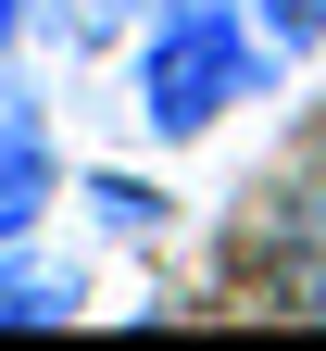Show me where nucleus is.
Wrapping results in <instances>:
<instances>
[{
    "instance_id": "f257e3e1",
    "label": "nucleus",
    "mask_w": 326,
    "mask_h": 351,
    "mask_svg": "<svg viewBox=\"0 0 326 351\" xmlns=\"http://www.w3.org/2000/svg\"><path fill=\"white\" fill-rule=\"evenodd\" d=\"M264 75H276V51L251 38L239 0H163V13L138 25V125H151L163 151L213 138Z\"/></svg>"
},
{
    "instance_id": "f03ea898",
    "label": "nucleus",
    "mask_w": 326,
    "mask_h": 351,
    "mask_svg": "<svg viewBox=\"0 0 326 351\" xmlns=\"http://www.w3.org/2000/svg\"><path fill=\"white\" fill-rule=\"evenodd\" d=\"M264 289H276V314L326 326V163H301L264 213Z\"/></svg>"
},
{
    "instance_id": "7ed1b4c3",
    "label": "nucleus",
    "mask_w": 326,
    "mask_h": 351,
    "mask_svg": "<svg viewBox=\"0 0 326 351\" xmlns=\"http://www.w3.org/2000/svg\"><path fill=\"white\" fill-rule=\"evenodd\" d=\"M63 201V163H51V125H38V101H13L0 88V239H38V213Z\"/></svg>"
},
{
    "instance_id": "20e7f679",
    "label": "nucleus",
    "mask_w": 326,
    "mask_h": 351,
    "mask_svg": "<svg viewBox=\"0 0 326 351\" xmlns=\"http://www.w3.org/2000/svg\"><path fill=\"white\" fill-rule=\"evenodd\" d=\"M88 276L75 263H51L38 239H0V326H75Z\"/></svg>"
},
{
    "instance_id": "39448f33",
    "label": "nucleus",
    "mask_w": 326,
    "mask_h": 351,
    "mask_svg": "<svg viewBox=\"0 0 326 351\" xmlns=\"http://www.w3.org/2000/svg\"><path fill=\"white\" fill-rule=\"evenodd\" d=\"M75 201H88V213H101V226H113V239H151V226H163V189H151V176H88V189H75Z\"/></svg>"
},
{
    "instance_id": "423d86ee",
    "label": "nucleus",
    "mask_w": 326,
    "mask_h": 351,
    "mask_svg": "<svg viewBox=\"0 0 326 351\" xmlns=\"http://www.w3.org/2000/svg\"><path fill=\"white\" fill-rule=\"evenodd\" d=\"M239 13H251V38H264L276 63H289V51H314V38H326V0H239Z\"/></svg>"
},
{
    "instance_id": "0eeeda50",
    "label": "nucleus",
    "mask_w": 326,
    "mask_h": 351,
    "mask_svg": "<svg viewBox=\"0 0 326 351\" xmlns=\"http://www.w3.org/2000/svg\"><path fill=\"white\" fill-rule=\"evenodd\" d=\"M25 25H38V0H0V38H25Z\"/></svg>"
}]
</instances>
